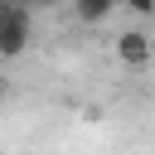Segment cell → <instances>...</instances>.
Masks as SVG:
<instances>
[{"label":"cell","instance_id":"obj_8","mask_svg":"<svg viewBox=\"0 0 155 155\" xmlns=\"http://www.w3.org/2000/svg\"><path fill=\"white\" fill-rule=\"evenodd\" d=\"M0 5H10V0H0Z\"/></svg>","mask_w":155,"mask_h":155},{"label":"cell","instance_id":"obj_6","mask_svg":"<svg viewBox=\"0 0 155 155\" xmlns=\"http://www.w3.org/2000/svg\"><path fill=\"white\" fill-rule=\"evenodd\" d=\"M5 97H10V82H5V78H0V102H5Z\"/></svg>","mask_w":155,"mask_h":155},{"label":"cell","instance_id":"obj_4","mask_svg":"<svg viewBox=\"0 0 155 155\" xmlns=\"http://www.w3.org/2000/svg\"><path fill=\"white\" fill-rule=\"evenodd\" d=\"M121 10H131V15H155V0H121Z\"/></svg>","mask_w":155,"mask_h":155},{"label":"cell","instance_id":"obj_3","mask_svg":"<svg viewBox=\"0 0 155 155\" xmlns=\"http://www.w3.org/2000/svg\"><path fill=\"white\" fill-rule=\"evenodd\" d=\"M116 10H121V0H73L78 24H107Z\"/></svg>","mask_w":155,"mask_h":155},{"label":"cell","instance_id":"obj_7","mask_svg":"<svg viewBox=\"0 0 155 155\" xmlns=\"http://www.w3.org/2000/svg\"><path fill=\"white\" fill-rule=\"evenodd\" d=\"M10 5H15V0H10ZM10 5H0V19H5V10H10Z\"/></svg>","mask_w":155,"mask_h":155},{"label":"cell","instance_id":"obj_2","mask_svg":"<svg viewBox=\"0 0 155 155\" xmlns=\"http://www.w3.org/2000/svg\"><path fill=\"white\" fill-rule=\"evenodd\" d=\"M150 58H155V39H150L145 29L116 34V63H121V68H145Z\"/></svg>","mask_w":155,"mask_h":155},{"label":"cell","instance_id":"obj_1","mask_svg":"<svg viewBox=\"0 0 155 155\" xmlns=\"http://www.w3.org/2000/svg\"><path fill=\"white\" fill-rule=\"evenodd\" d=\"M29 39H34V10H24L19 0L5 10V19H0V63H10V58H24L29 53Z\"/></svg>","mask_w":155,"mask_h":155},{"label":"cell","instance_id":"obj_5","mask_svg":"<svg viewBox=\"0 0 155 155\" xmlns=\"http://www.w3.org/2000/svg\"><path fill=\"white\" fill-rule=\"evenodd\" d=\"M19 5H24V10H53L58 0H19Z\"/></svg>","mask_w":155,"mask_h":155}]
</instances>
